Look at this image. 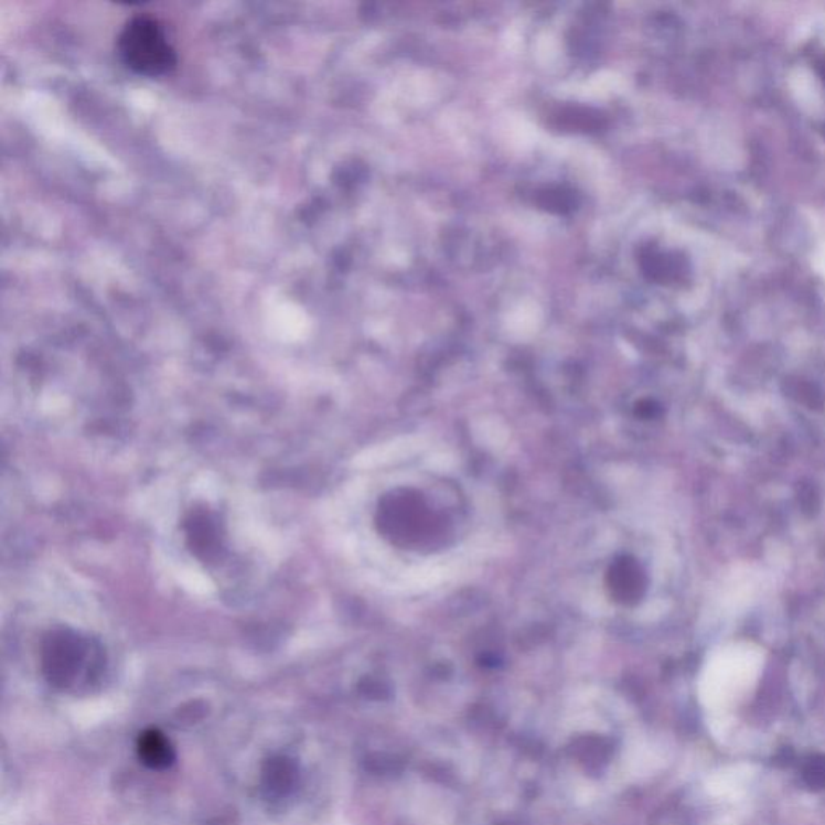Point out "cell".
I'll return each mask as SVG.
<instances>
[{"label": "cell", "mask_w": 825, "mask_h": 825, "mask_svg": "<svg viewBox=\"0 0 825 825\" xmlns=\"http://www.w3.org/2000/svg\"><path fill=\"white\" fill-rule=\"evenodd\" d=\"M819 66H821V75H823V79L825 82V58H823V61L819 62Z\"/></svg>", "instance_id": "52a82bcc"}, {"label": "cell", "mask_w": 825, "mask_h": 825, "mask_svg": "<svg viewBox=\"0 0 825 825\" xmlns=\"http://www.w3.org/2000/svg\"><path fill=\"white\" fill-rule=\"evenodd\" d=\"M121 61L138 75H165L176 66V51L168 40L159 21L150 17H135L125 24L118 40Z\"/></svg>", "instance_id": "7a4b0ae2"}, {"label": "cell", "mask_w": 825, "mask_h": 825, "mask_svg": "<svg viewBox=\"0 0 825 825\" xmlns=\"http://www.w3.org/2000/svg\"><path fill=\"white\" fill-rule=\"evenodd\" d=\"M138 753L142 763L150 769L162 771L174 761V750L170 740L159 730H146L138 740Z\"/></svg>", "instance_id": "5b68a950"}, {"label": "cell", "mask_w": 825, "mask_h": 825, "mask_svg": "<svg viewBox=\"0 0 825 825\" xmlns=\"http://www.w3.org/2000/svg\"><path fill=\"white\" fill-rule=\"evenodd\" d=\"M103 663L99 643L73 629H55L42 642L45 676L58 687H68L82 676L90 677Z\"/></svg>", "instance_id": "6da1fadb"}, {"label": "cell", "mask_w": 825, "mask_h": 825, "mask_svg": "<svg viewBox=\"0 0 825 825\" xmlns=\"http://www.w3.org/2000/svg\"><path fill=\"white\" fill-rule=\"evenodd\" d=\"M267 785L272 792H285L292 784L293 769L286 760L276 761L269 765Z\"/></svg>", "instance_id": "8992f818"}, {"label": "cell", "mask_w": 825, "mask_h": 825, "mask_svg": "<svg viewBox=\"0 0 825 825\" xmlns=\"http://www.w3.org/2000/svg\"><path fill=\"white\" fill-rule=\"evenodd\" d=\"M754 769L750 764H733L719 769L709 779L708 789L716 799H739L750 785Z\"/></svg>", "instance_id": "277c9868"}, {"label": "cell", "mask_w": 825, "mask_h": 825, "mask_svg": "<svg viewBox=\"0 0 825 825\" xmlns=\"http://www.w3.org/2000/svg\"><path fill=\"white\" fill-rule=\"evenodd\" d=\"M188 547L202 561H215L223 548L219 524L208 510H192L183 524Z\"/></svg>", "instance_id": "3957f363"}]
</instances>
